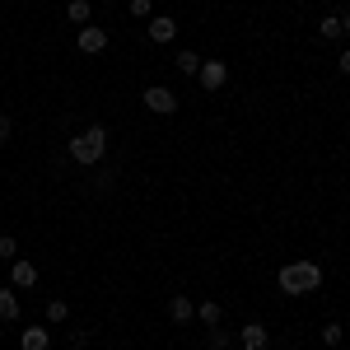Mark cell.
Listing matches in <instances>:
<instances>
[{
  "mask_svg": "<svg viewBox=\"0 0 350 350\" xmlns=\"http://www.w3.org/2000/svg\"><path fill=\"white\" fill-rule=\"evenodd\" d=\"M103 154H108V131L94 122V126H84L75 140H70V159L80 163V168H94V163H103Z\"/></svg>",
  "mask_w": 350,
  "mask_h": 350,
  "instance_id": "obj_1",
  "label": "cell"
},
{
  "mask_svg": "<svg viewBox=\"0 0 350 350\" xmlns=\"http://www.w3.org/2000/svg\"><path fill=\"white\" fill-rule=\"evenodd\" d=\"M323 285V267L318 262H290V267H280V290L285 295H313Z\"/></svg>",
  "mask_w": 350,
  "mask_h": 350,
  "instance_id": "obj_2",
  "label": "cell"
},
{
  "mask_svg": "<svg viewBox=\"0 0 350 350\" xmlns=\"http://www.w3.org/2000/svg\"><path fill=\"white\" fill-rule=\"evenodd\" d=\"M140 103L154 112V117H168V112H178V94H173V89H163V84H150Z\"/></svg>",
  "mask_w": 350,
  "mask_h": 350,
  "instance_id": "obj_3",
  "label": "cell"
},
{
  "mask_svg": "<svg viewBox=\"0 0 350 350\" xmlns=\"http://www.w3.org/2000/svg\"><path fill=\"white\" fill-rule=\"evenodd\" d=\"M75 47H80L84 56H98L103 47H108V28H94V24L75 28Z\"/></svg>",
  "mask_w": 350,
  "mask_h": 350,
  "instance_id": "obj_4",
  "label": "cell"
},
{
  "mask_svg": "<svg viewBox=\"0 0 350 350\" xmlns=\"http://www.w3.org/2000/svg\"><path fill=\"white\" fill-rule=\"evenodd\" d=\"M196 80H201V89H224V80H229V66L224 61H201V70H196Z\"/></svg>",
  "mask_w": 350,
  "mask_h": 350,
  "instance_id": "obj_5",
  "label": "cell"
},
{
  "mask_svg": "<svg viewBox=\"0 0 350 350\" xmlns=\"http://www.w3.org/2000/svg\"><path fill=\"white\" fill-rule=\"evenodd\" d=\"M10 285H14V290H33V285H38V267L24 262V257H14V267H10Z\"/></svg>",
  "mask_w": 350,
  "mask_h": 350,
  "instance_id": "obj_6",
  "label": "cell"
},
{
  "mask_svg": "<svg viewBox=\"0 0 350 350\" xmlns=\"http://www.w3.org/2000/svg\"><path fill=\"white\" fill-rule=\"evenodd\" d=\"M178 38V24L168 14H150V42H173Z\"/></svg>",
  "mask_w": 350,
  "mask_h": 350,
  "instance_id": "obj_7",
  "label": "cell"
},
{
  "mask_svg": "<svg viewBox=\"0 0 350 350\" xmlns=\"http://www.w3.org/2000/svg\"><path fill=\"white\" fill-rule=\"evenodd\" d=\"M239 341H243V350H267V341H271V332L262 323H247L239 332Z\"/></svg>",
  "mask_w": 350,
  "mask_h": 350,
  "instance_id": "obj_8",
  "label": "cell"
},
{
  "mask_svg": "<svg viewBox=\"0 0 350 350\" xmlns=\"http://www.w3.org/2000/svg\"><path fill=\"white\" fill-rule=\"evenodd\" d=\"M19 346L24 350H52V332H47V327H24Z\"/></svg>",
  "mask_w": 350,
  "mask_h": 350,
  "instance_id": "obj_9",
  "label": "cell"
},
{
  "mask_svg": "<svg viewBox=\"0 0 350 350\" xmlns=\"http://www.w3.org/2000/svg\"><path fill=\"white\" fill-rule=\"evenodd\" d=\"M168 318H173V323H191V318H196V304H191L187 295H173L168 299Z\"/></svg>",
  "mask_w": 350,
  "mask_h": 350,
  "instance_id": "obj_10",
  "label": "cell"
},
{
  "mask_svg": "<svg viewBox=\"0 0 350 350\" xmlns=\"http://www.w3.org/2000/svg\"><path fill=\"white\" fill-rule=\"evenodd\" d=\"M89 14H94V5H89V0H70V5H66V19H70L75 28L89 24Z\"/></svg>",
  "mask_w": 350,
  "mask_h": 350,
  "instance_id": "obj_11",
  "label": "cell"
},
{
  "mask_svg": "<svg viewBox=\"0 0 350 350\" xmlns=\"http://www.w3.org/2000/svg\"><path fill=\"white\" fill-rule=\"evenodd\" d=\"M14 318H19V295L0 290V323H14Z\"/></svg>",
  "mask_w": 350,
  "mask_h": 350,
  "instance_id": "obj_12",
  "label": "cell"
},
{
  "mask_svg": "<svg viewBox=\"0 0 350 350\" xmlns=\"http://www.w3.org/2000/svg\"><path fill=\"white\" fill-rule=\"evenodd\" d=\"M173 70H183V75H196V70H201V56H196V52H178V56H173Z\"/></svg>",
  "mask_w": 350,
  "mask_h": 350,
  "instance_id": "obj_13",
  "label": "cell"
},
{
  "mask_svg": "<svg viewBox=\"0 0 350 350\" xmlns=\"http://www.w3.org/2000/svg\"><path fill=\"white\" fill-rule=\"evenodd\" d=\"M206 346L211 350H229V332H224V327H211V332H206Z\"/></svg>",
  "mask_w": 350,
  "mask_h": 350,
  "instance_id": "obj_14",
  "label": "cell"
},
{
  "mask_svg": "<svg viewBox=\"0 0 350 350\" xmlns=\"http://www.w3.org/2000/svg\"><path fill=\"white\" fill-rule=\"evenodd\" d=\"M66 318H70L66 299H52V304H47V323H66Z\"/></svg>",
  "mask_w": 350,
  "mask_h": 350,
  "instance_id": "obj_15",
  "label": "cell"
},
{
  "mask_svg": "<svg viewBox=\"0 0 350 350\" xmlns=\"http://www.w3.org/2000/svg\"><path fill=\"white\" fill-rule=\"evenodd\" d=\"M323 341H327V346H341V341H346V327H341V323H327L323 327Z\"/></svg>",
  "mask_w": 350,
  "mask_h": 350,
  "instance_id": "obj_16",
  "label": "cell"
},
{
  "mask_svg": "<svg viewBox=\"0 0 350 350\" xmlns=\"http://www.w3.org/2000/svg\"><path fill=\"white\" fill-rule=\"evenodd\" d=\"M196 318H201L206 327H219V304H201V308H196Z\"/></svg>",
  "mask_w": 350,
  "mask_h": 350,
  "instance_id": "obj_17",
  "label": "cell"
},
{
  "mask_svg": "<svg viewBox=\"0 0 350 350\" xmlns=\"http://www.w3.org/2000/svg\"><path fill=\"white\" fill-rule=\"evenodd\" d=\"M318 33H323L327 42H336V38H341V24H336V14H327L323 24H318Z\"/></svg>",
  "mask_w": 350,
  "mask_h": 350,
  "instance_id": "obj_18",
  "label": "cell"
},
{
  "mask_svg": "<svg viewBox=\"0 0 350 350\" xmlns=\"http://www.w3.org/2000/svg\"><path fill=\"white\" fill-rule=\"evenodd\" d=\"M14 257H19V243L10 234H0V262H14Z\"/></svg>",
  "mask_w": 350,
  "mask_h": 350,
  "instance_id": "obj_19",
  "label": "cell"
},
{
  "mask_svg": "<svg viewBox=\"0 0 350 350\" xmlns=\"http://www.w3.org/2000/svg\"><path fill=\"white\" fill-rule=\"evenodd\" d=\"M131 14L135 19H150V0H131Z\"/></svg>",
  "mask_w": 350,
  "mask_h": 350,
  "instance_id": "obj_20",
  "label": "cell"
},
{
  "mask_svg": "<svg viewBox=\"0 0 350 350\" xmlns=\"http://www.w3.org/2000/svg\"><path fill=\"white\" fill-rule=\"evenodd\" d=\"M336 24H341V38H346V33H350V10H341V14H336Z\"/></svg>",
  "mask_w": 350,
  "mask_h": 350,
  "instance_id": "obj_21",
  "label": "cell"
},
{
  "mask_svg": "<svg viewBox=\"0 0 350 350\" xmlns=\"http://www.w3.org/2000/svg\"><path fill=\"white\" fill-rule=\"evenodd\" d=\"M336 70H341V75H350V47L341 52V61H336Z\"/></svg>",
  "mask_w": 350,
  "mask_h": 350,
  "instance_id": "obj_22",
  "label": "cell"
},
{
  "mask_svg": "<svg viewBox=\"0 0 350 350\" xmlns=\"http://www.w3.org/2000/svg\"><path fill=\"white\" fill-rule=\"evenodd\" d=\"M5 140H10V122L0 117V145H5Z\"/></svg>",
  "mask_w": 350,
  "mask_h": 350,
  "instance_id": "obj_23",
  "label": "cell"
}]
</instances>
